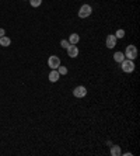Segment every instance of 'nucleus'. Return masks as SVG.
I'll use <instances>...</instances> for the list:
<instances>
[{
  "instance_id": "nucleus-10",
  "label": "nucleus",
  "mask_w": 140,
  "mask_h": 156,
  "mask_svg": "<svg viewBox=\"0 0 140 156\" xmlns=\"http://www.w3.org/2000/svg\"><path fill=\"white\" fill-rule=\"evenodd\" d=\"M70 42V45H77L78 44V41H80V35L78 34H70V37H69V40H67Z\"/></svg>"
},
{
  "instance_id": "nucleus-7",
  "label": "nucleus",
  "mask_w": 140,
  "mask_h": 156,
  "mask_svg": "<svg viewBox=\"0 0 140 156\" xmlns=\"http://www.w3.org/2000/svg\"><path fill=\"white\" fill-rule=\"evenodd\" d=\"M67 56H70V58H76V56H78L77 45H70V47L67 48Z\"/></svg>"
},
{
  "instance_id": "nucleus-11",
  "label": "nucleus",
  "mask_w": 140,
  "mask_h": 156,
  "mask_svg": "<svg viewBox=\"0 0 140 156\" xmlns=\"http://www.w3.org/2000/svg\"><path fill=\"white\" fill-rule=\"evenodd\" d=\"M114 59H115V62H118V63H121L122 61H125V54L123 52H121V51H118V52H115L114 54Z\"/></svg>"
},
{
  "instance_id": "nucleus-16",
  "label": "nucleus",
  "mask_w": 140,
  "mask_h": 156,
  "mask_svg": "<svg viewBox=\"0 0 140 156\" xmlns=\"http://www.w3.org/2000/svg\"><path fill=\"white\" fill-rule=\"evenodd\" d=\"M115 37H116V38H123V37H125V30H118V31L115 33Z\"/></svg>"
},
{
  "instance_id": "nucleus-4",
  "label": "nucleus",
  "mask_w": 140,
  "mask_h": 156,
  "mask_svg": "<svg viewBox=\"0 0 140 156\" xmlns=\"http://www.w3.org/2000/svg\"><path fill=\"white\" fill-rule=\"evenodd\" d=\"M73 96L76 98H83L87 96V87L84 86H76L73 90Z\"/></svg>"
},
{
  "instance_id": "nucleus-18",
  "label": "nucleus",
  "mask_w": 140,
  "mask_h": 156,
  "mask_svg": "<svg viewBox=\"0 0 140 156\" xmlns=\"http://www.w3.org/2000/svg\"><path fill=\"white\" fill-rule=\"evenodd\" d=\"M123 155H125V156H130V155H132V152H125Z\"/></svg>"
},
{
  "instance_id": "nucleus-3",
  "label": "nucleus",
  "mask_w": 140,
  "mask_h": 156,
  "mask_svg": "<svg viewBox=\"0 0 140 156\" xmlns=\"http://www.w3.org/2000/svg\"><path fill=\"white\" fill-rule=\"evenodd\" d=\"M92 14V7L90 4H83L78 10V17L80 18H87Z\"/></svg>"
},
{
  "instance_id": "nucleus-6",
  "label": "nucleus",
  "mask_w": 140,
  "mask_h": 156,
  "mask_svg": "<svg viewBox=\"0 0 140 156\" xmlns=\"http://www.w3.org/2000/svg\"><path fill=\"white\" fill-rule=\"evenodd\" d=\"M116 47V37L114 35V34H109V35L107 37V48H109V49H112V48Z\"/></svg>"
},
{
  "instance_id": "nucleus-9",
  "label": "nucleus",
  "mask_w": 140,
  "mask_h": 156,
  "mask_svg": "<svg viewBox=\"0 0 140 156\" xmlns=\"http://www.w3.org/2000/svg\"><path fill=\"white\" fill-rule=\"evenodd\" d=\"M111 155L112 156H121L122 155V149H121V146H118V145H111Z\"/></svg>"
},
{
  "instance_id": "nucleus-17",
  "label": "nucleus",
  "mask_w": 140,
  "mask_h": 156,
  "mask_svg": "<svg viewBox=\"0 0 140 156\" xmlns=\"http://www.w3.org/2000/svg\"><path fill=\"white\" fill-rule=\"evenodd\" d=\"M4 34H6L4 28H0V38H2V37H4Z\"/></svg>"
},
{
  "instance_id": "nucleus-5",
  "label": "nucleus",
  "mask_w": 140,
  "mask_h": 156,
  "mask_svg": "<svg viewBox=\"0 0 140 156\" xmlns=\"http://www.w3.org/2000/svg\"><path fill=\"white\" fill-rule=\"evenodd\" d=\"M48 66L51 68V69H58V68L60 66V58H59V56H56V55H52V56H49Z\"/></svg>"
},
{
  "instance_id": "nucleus-2",
  "label": "nucleus",
  "mask_w": 140,
  "mask_h": 156,
  "mask_svg": "<svg viewBox=\"0 0 140 156\" xmlns=\"http://www.w3.org/2000/svg\"><path fill=\"white\" fill-rule=\"evenodd\" d=\"M121 68L125 73H132L136 66H135V62L133 61H130V59H125V61L121 62Z\"/></svg>"
},
{
  "instance_id": "nucleus-1",
  "label": "nucleus",
  "mask_w": 140,
  "mask_h": 156,
  "mask_svg": "<svg viewBox=\"0 0 140 156\" xmlns=\"http://www.w3.org/2000/svg\"><path fill=\"white\" fill-rule=\"evenodd\" d=\"M125 58L126 59H130V61H135L137 58V48L135 45H128L125 49Z\"/></svg>"
},
{
  "instance_id": "nucleus-15",
  "label": "nucleus",
  "mask_w": 140,
  "mask_h": 156,
  "mask_svg": "<svg viewBox=\"0 0 140 156\" xmlns=\"http://www.w3.org/2000/svg\"><path fill=\"white\" fill-rule=\"evenodd\" d=\"M60 47H62L63 49H67V48L70 47V42L67 40H62V41H60Z\"/></svg>"
},
{
  "instance_id": "nucleus-12",
  "label": "nucleus",
  "mask_w": 140,
  "mask_h": 156,
  "mask_svg": "<svg viewBox=\"0 0 140 156\" xmlns=\"http://www.w3.org/2000/svg\"><path fill=\"white\" fill-rule=\"evenodd\" d=\"M11 44V40L10 38H8V37H2V38H0V45H2V47H8V45H10Z\"/></svg>"
},
{
  "instance_id": "nucleus-14",
  "label": "nucleus",
  "mask_w": 140,
  "mask_h": 156,
  "mask_svg": "<svg viewBox=\"0 0 140 156\" xmlns=\"http://www.w3.org/2000/svg\"><path fill=\"white\" fill-rule=\"evenodd\" d=\"M56 70L59 72V75H67V68H66V66H62V65H60Z\"/></svg>"
},
{
  "instance_id": "nucleus-13",
  "label": "nucleus",
  "mask_w": 140,
  "mask_h": 156,
  "mask_svg": "<svg viewBox=\"0 0 140 156\" xmlns=\"http://www.w3.org/2000/svg\"><path fill=\"white\" fill-rule=\"evenodd\" d=\"M30 4L31 7H39L42 4V0H30Z\"/></svg>"
},
{
  "instance_id": "nucleus-8",
  "label": "nucleus",
  "mask_w": 140,
  "mask_h": 156,
  "mask_svg": "<svg viewBox=\"0 0 140 156\" xmlns=\"http://www.w3.org/2000/svg\"><path fill=\"white\" fill-rule=\"evenodd\" d=\"M59 77H60L59 72H58L56 69H52V70H51V73H49L48 79H49V82H52V83H56V82L59 80Z\"/></svg>"
}]
</instances>
